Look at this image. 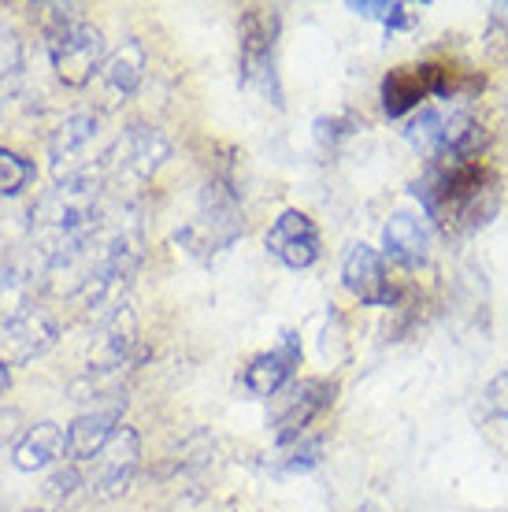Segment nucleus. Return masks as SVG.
<instances>
[{
	"label": "nucleus",
	"mask_w": 508,
	"mask_h": 512,
	"mask_svg": "<svg viewBox=\"0 0 508 512\" xmlns=\"http://www.w3.org/2000/svg\"><path fill=\"white\" fill-rule=\"evenodd\" d=\"M427 216L445 234H471L486 227L501 205V179L479 156L438 160L416 186Z\"/></svg>",
	"instance_id": "1"
},
{
	"label": "nucleus",
	"mask_w": 508,
	"mask_h": 512,
	"mask_svg": "<svg viewBox=\"0 0 508 512\" xmlns=\"http://www.w3.org/2000/svg\"><path fill=\"white\" fill-rule=\"evenodd\" d=\"M468 86H483V82L468 78L457 64H445V60L401 64L382 78V112L390 119H401L412 108H420L423 101H431V97L457 101Z\"/></svg>",
	"instance_id": "2"
},
{
	"label": "nucleus",
	"mask_w": 508,
	"mask_h": 512,
	"mask_svg": "<svg viewBox=\"0 0 508 512\" xmlns=\"http://www.w3.org/2000/svg\"><path fill=\"white\" fill-rule=\"evenodd\" d=\"M279 30L282 15L279 8H245L242 15V82L256 90L264 101L282 108V86H279Z\"/></svg>",
	"instance_id": "3"
},
{
	"label": "nucleus",
	"mask_w": 508,
	"mask_h": 512,
	"mask_svg": "<svg viewBox=\"0 0 508 512\" xmlns=\"http://www.w3.org/2000/svg\"><path fill=\"white\" fill-rule=\"evenodd\" d=\"M408 141L423 156L438 160H460V156H479V123L464 104H445L427 108L420 119L408 123Z\"/></svg>",
	"instance_id": "4"
},
{
	"label": "nucleus",
	"mask_w": 508,
	"mask_h": 512,
	"mask_svg": "<svg viewBox=\"0 0 508 512\" xmlns=\"http://www.w3.org/2000/svg\"><path fill=\"white\" fill-rule=\"evenodd\" d=\"M49 52H52V67H56V78L78 90V86H86L93 71L101 67L104 60V38L101 30H93L86 23H75V26H64V30H52V41H49Z\"/></svg>",
	"instance_id": "5"
},
{
	"label": "nucleus",
	"mask_w": 508,
	"mask_h": 512,
	"mask_svg": "<svg viewBox=\"0 0 508 512\" xmlns=\"http://www.w3.org/2000/svg\"><path fill=\"white\" fill-rule=\"evenodd\" d=\"M342 282L349 294L360 297L364 305H375V308H390V305H397V297H401V290H397L394 282H390V275H386L382 256L364 242L353 245L349 256H345Z\"/></svg>",
	"instance_id": "6"
},
{
	"label": "nucleus",
	"mask_w": 508,
	"mask_h": 512,
	"mask_svg": "<svg viewBox=\"0 0 508 512\" xmlns=\"http://www.w3.org/2000/svg\"><path fill=\"white\" fill-rule=\"evenodd\" d=\"M267 249H271L275 260H282L293 271L312 268L319 260V231L316 223H312V216L297 212V208H286L271 223V231H267Z\"/></svg>",
	"instance_id": "7"
},
{
	"label": "nucleus",
	"mask_w": 508,
	"mask_h": 512,
	"mask_svg": "<svg viewBox=\"0 0 508 512\" xmlns=\"http://www.w3.org/2000/svg\"><path fill=\"white\" fill-rule=\"evenodd\" d=\"M334 394H338V383L334 379H305V383H297L286 397V409L279 412V420H275V438H279V446H290L297 438L305 435V427L312 420H319L323 412L334 405Z\"/></svg>",
	"instance_id": "8"
},
{
	"label": "nucleus",
	"mask_w": 508,
	"mask_h": 512,
	"mask_svg": "<svg viewBox=\"0 0 508 512\" xmlns=\"http://www.w3.org/2000/svg\"><path fill=\"white\" fill-rule=\"evenodd\" d=\"M141 442L130 427H119L112 442L97 453V468H93V494L97 498H119L130 487V479L138 472Z\"/></svg>",
	"instance_id": "9"
},
{
	"label": "nucleus",
	"mask_w": 508,
	"mask_h": 512,
	"mask_svg": "<svg viewBox=\"0 0 508 512\" xmlns=\"http://www.w3.org/2000/svg\"><path fill=\"white\" fill-rule=\"evenodd\" d=\"M52 342H56V320L45 308H26L23 316L8 320L0 331L4 360H15V364H26V360L49 353Z\"/></svg>",
	"instance_id": "10"
},
{
	"label": "nucleus",
	"mask_w": 508,
	"mask_h": 512,
	"mask_svg": "<svg viewBox=\"0 0 508 512\" xmlns=\"http://www.w3.org/2000/svg\"><path fill=\"white\" fill-rule=\"evenodd\" d=\"M171 153V145L160 130H149V127H130L123 138L115 141V153L108 156L115 164L119 175H127V179H149L160 171V164L167 160Z\"/></svg>",
	"instance_id": "11"
},
{
	"label": "nucleus",
	"mask_w": 508,
	"mask_h": 512,
	"mask_svg": "<svg viewBox=\"0 0 508 512\" xmlns=\"http://www.w3.org/2000/svg\"><path fill=\"white\" fill-rule=\"evenodd\" d=\"M301 364V338L297 334H282L279 349H271L264 357H256L249 368H245V390L256 397H275L282 386L290 383L293 372Z\"/></svg>",
	"instance_id": "12"
},
{
	"label": "nucleus",
	"mask_w": 508,
	"mask_h": 512,
	"mask_svg": "<svg viewBox=\"0 0 508 512\" xmlns=\"http://www.w3.org/2000/svg\"><path fill=\"white\" fill-rule=\"evenodd\" d=\"M97 138V116H67L56 134L49 138V156H52V171H56V179H75L82 175L78 164H82V156L86 149L93 145Z\"/></svg>",
	"instance_id": "13"
},
{
	"label": "nucleus",
	"mask_w": 508,
	"mask_h": 512,
	"mask_svg": "<svg viewBox=\"0 0 508 512\" xmlns=\"http://www.w3.org/2000/svg\"><path fill=\"white\" fill-rule=\"evenodd\" d=\"M119 416H123V405L82 412V416L67 427V457H75V461H97V453H101V449L112 442L115 431H119V427H115Z\"/></svg>",
	"instance_id": "14"
},
{
	"label": "nucleus",
	"mask_w": 508,
	"mask_h": 512,
	"mask_svg": "<svg viewBox=\"0 0 508 512\" xmlns=\"http://www.w3.org/2000/svg\"><path fill=\"white\" fill-rule=\"evenodd\" d=\"M382 245H386V253L394 256L397 264L416 268V264H423L427 253H431V234H427L420 216L397 212V216H390V223L382 227Z\"/></svg>",
	"instance_id": "15"
},
{
	"label": "nucleus",
	"mask_w": 508,
	"mask_h": 512,
	"mask_svg": "<svg viewBox=\"0 0 508 512\" xmlns=\"http://www.w3.org/2000/svg\"><path fill=\"white\" fill-rule=\"evenodd\" d=\"M60 453H67V435L52 420H41L15 446V468L19 472H38V468L56 461Z\"/></svg>",
	"instance_id": "16"
},
{
	"label": "nucleus",
	"mask_w": 508,
	"mask_h": 512,
	"mask_svg": "<svg viewBox=\"0 0 508 512\" xmlns=\"http://www.w3.org/2000/svg\"><path fill=\"white\" fill-rule=\"evenodd\" d=\"M141 75H145V49H141V41L127 38L112 56H108L104 82H108L115 93H134L141 86Z\"/></svg>",
	"instance_id": "17"
},
{
	"label": "nucleus",
	"mask_w": 508,
	"mask_h": 512,
	"mask_svg": "<svg viewBox=\"0 0 508 512\" xmlns=\"http://www.w3.org/2000/svg\"><path fill=\"white\" fill-rule=\"evenodd\" d=\"M26 308H34L30 305V275L15 264H4L0 268V316L8 323L15 316H23Z\"/></svg>",
	"instance_id": "18"
},
{
	"label": "nucleus",
	"mask_w": 508,
	"mask_h": 512,
	"mask_svg": "<svg viewBox=\"0 0 508 512\" xmlns=\"http://www.w3.org/2000/svg\"><path fill=\"white\" fill-rule=\"evenodd\" d=\"M349 12L364 15V19H375V23L390 26V30H408L412 26V12L401 0H349Z\"/></svg>",
	"instance_id": "19"
},
{
	"label": "nucleus",
	"mask_w": 508,
	"mask_h": 512,
	"mask_svg": "<svg viewBox=\"0 0 508 512\" xmlns=\"http://www.w3.org/2000/svg\"><path fill=\"white\" fill-rule=\"evenodd\" d=\"M30 182H34L30 160H23V156L12 153V149H0V193H4V197H15V193H23Z\"/></svg>",
	"instance_id": "20"
},
{
	"label": "nucleus",
	"mask_w": 508,
	"mask_h": 512,
	"mask_svg": "<svg viewBox=\"0 0 508 512\" xmlns=\"http://www.w3.org/2000/svg\"><path fill=\"white\" fill-rule=\"evenodd\" d=\"M19 67V38L8 26H0V78H8Z\"/></svg>",
	"instance_id": "21"
},
{
	"label": "nucleus",
	"mask_w": 508,
	"mask_h": 512,
	"mask_svg": "<svg viewBox=\"0 0 508 512\" xmlns=\"http://www.w3.org/2000/svg\"><path fill=\"white\" fill-rule=\"evenodd\" d=\"M75 487H78V472H75V468H67V472H56L49 479V494H52V498H67V494H71Z\"/></svg>",
	"instance_id": "22"
},
{
	"label": "nucleus",
	"mask_w": 508,
	"mask_h": 512,
	"mask_svg": "<svg viewBox=\"0 0 508 512\" xmlns=\"http://www.w3.org/2000/svg\"><path fill=\"white\" fill-rule=\"evenodd\" d=\"M497 383H501V386L508 390V375H501ZM490 401H494V409L501 412V416H508V394H505V397H501V394H490Z\"/></svg>",
	"instance_id": "23"
},
{
	"label": "nucleus",
	"mask_w": 508,
	"mask_h": 512,
	"mask_svg": "<svg viewBox=\"0 0 508 512\" xmlns=\"http://www.w3.org/2000/svg\"><path fill=\"white\" fill-rule=\"evenodd\" d=\"M8 386H12V372H8V360L0 357V394H4Z\"/></svg>",
	"instance_id": "24"
},
{
	"label": "nucleus",
	"mask_w": 508,
	"mask_h": 512,
	"mask_svg": "<svg viewBox=\"0 0 508 512\" xmlns=\"http://www.w3.org/2000/svg\"><path fill=\"white\" fill-rule=\"evenodd\" d=\"M26 512H49V509H26Z\"/></svg>",
	"instance_id": "25"
},
{
	"label": "nucleus",
	"mask_w": 508,
	"mask_h": 512,
	"mask_svg": "<svg viewBox=\"0 0 508 512\" xmlns=\"http://www.w3.org/2000/svg\"><path fill=\"white\" fill-rule=\"evenodd\" d=\"M371 512H375V509H371Z\"/></svg>",
	"instance_id": "26"
}]
</instances>
